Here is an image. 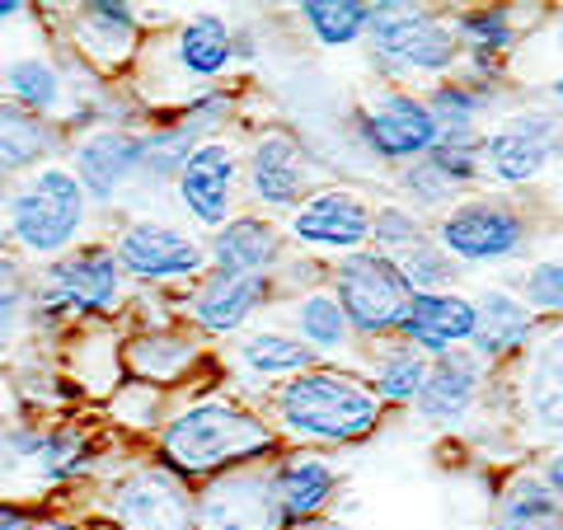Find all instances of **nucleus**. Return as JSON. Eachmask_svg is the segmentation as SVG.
Here are the masks:
<instances>
[{"mask_svg":"<svg viewBox=\"0 0 563 530\" xmlns=\"http://www.w3.org/2000/svg\"><path fill=\"white\" fill-rule=\"evenodd\" d=\"M366 66L376 85H437L461 70L465 52L455 43L451 14H437L413 0H372V24H366Z\"/></svg>","mask_w":563,"mask_h":530,"instance_id":"nucleus-3","label":"nucleus"},{"mask_svg":"<svg viewBox=\"0 0 563 530\" xmlns=\"http://www.w3.org/2000/svg\"><path fill=\"white\" fill-rule=\"evenodd\" d=\"M550 52H554V62L563 70V14H554V20H550Z\"/></svg>","mask_w":563,"mask_h":530,"instance_id":"nucleus-45","label":"nucleus"},{"mask_svg":"<svg viewBox=\"0 0 563 530\" xmlns=\"http://www.w3.org/2000/svg\"><path fill=\"white\" fill-rule=\"evenodd\" d=\"M451 29L455 43H461L465 62H493L512 70V57L526 43V20L517 14V5H465L451 10Z\"/></svg>","mask_w":563,"mask_h":530,"instance_id":"nucleus-27","label":"nucleus"},{"mask_svg":"<svg viewBox=\"0 0 563 530\" xmlns=\"http://www.w3.org/2000/svg\"><path fill=\"white\" fill-rule=\"evenodd\" d=\"M33 465L43 470V479H66V474L85 470V437L76 428L43 432V446L33 455Z\"/></svg>","mask_w":563,"mask_h":530,"instance_id":"nucleus-41","label":"nucleus"},{"mask_svg":"<svg viewBox=\"0 0 563 530\" xmlns=\"http://www.w3.org/2000/svg\"><path fill=\"white\" fill-rule=\"evenodd\" d=\"M536 474L544 479V488L554 493V498L563 503V446H550L540 455V465H536Z\"/></svg>","mask_w":563,"mask_h":530,"instance_id":"nucleus-43","label":"nucleus"},{"mask_svg":"<svg viewBox=\"0 0 563 530\" xmlns=\"http://www.w3.org/2000/svg\"><path fill=\"white\" fill-rule=\"evenodd\" d=\"M14 14H24L20 0H0V20H14Z\"/></svg>","mask_w":563,"mask_h":530,"instance_id":"nucleus-48","label":"nucleus"},{"mask_svg":"<svg viewBox=\"0 0 563 530\" xmlns=\"http://www.w3.org/2000/svg\"><path fill=\"white\" fill-rule=\"evenodd\" d=\"M488 530H563V503L554 498L536 470H517L498 488Z\"/></svg>","mask_w":563,"mask_h":530,"instance_id":"nucleus-31","label":"nucleus"},{"mask_svg":"<svg viewBox=\"0 0 563 530\" xmlns=\"http://www.w3.org/2000/svg\"><path fill=\"white\" fill-rule=\"evenodd\" d=\"M474 333V306L470 291H437V296H413L409 314L399 324V339L422 357H446L455 347H470Z\"/></svg>","mask_w":563,"mask_h":530,"instance_id":"nucleus-23","label":"nucleus"},{"mask_svg":"<svg viewBox=\"0 0 563 530\" xmlns=\"http://www.w3.org/2000/svg\"><path fill=\"white\" fill-rule=\"evenodd\" d=\"M122 362L132 366V376H136V380L169 390V385H179L188 371L202 362V347L192 343L188 333L161 324V329H141V333H132L128 347H122Z\"/></svg>","mask_w":563,"mask_h":530,"instance_id":"nucleus-29","label":"nucleus"},{"mask_svg":"<svg viewBox=\"0 0 563 530\" xmlns=\"http://www.w3.org/2000/svg\"><path fill=\"white\" fill-rule=\"evenodd\" d=\"M5 90L14 99V109L38 118V113H52L66 99V80L47 57H20V62H10V70H5Z\"/></svg>","mask_w":563,"mask_h":530,"instance_id":"nucleus-36","label":"nucleus"},{"mask_svg":"<svg viewBox=\"0 0 563 530\" xmlns=\"http://www.w3.org/2000/svg\"><path fill=\"white\" fill-rule=\"evenodd\" d=\"M352 132H357L362 151L376 165L404 169L422 161L437 146V122L422 103V90H404V85H376L357 109H352Z\"/></svg>","mask_w":563,"mask_h":530,"instance_id":"nucleus-8","label":"nucleus"},{"mask_svg":"<svg viewBox=\"0 0 563 530\" xmlns=\"http://www.w3.org/2000/svg\"><path fill=\"white\" fill-rule=\"evenodd\" d=\"M24 300H29L24 268H20V263H14V258L0 254V339H10V333L20 329Z\"/></svg>","mask_w":563,"mask_h":530,"instance_id":"nucleus-42","label":"nucleus"},{"mask_svg":"<svg viewBox=\"0 0 563 530\" xmlns=\"http://www.w3.org/2000/svg\"><path fill=\"white\" fill-rule=\"evenodd\" d=\"M329 291L339 300V310L347 314L357 347L380 343V339H399V324L413 306V291H409V281H404L399 263L376 250L329 263Z\"/></svg>","mask_w":563,"mask_h":530,"instance_id":"nucleus-6","label":"nucleus"},{"mask_svg":"<svg viewBox=\"0 0 563 530\" xmlns=\"http://www.w3.org/2000/svg\"><path fill=\"white\" fill-rule=\"evenodd\" d=\"M263 418L282 441L310 451H343L372 441L385 422V404L347 362H314L301 376L263 395Z\"/></svg>","mask_w":563,"mask_h":530,"instance_id":"nucleus-1","label":"nucleus"},{"mask_svg":"<svg viewBox=\"0 0 563 530\" xmlns=\"http://www.w3.org/2000/svg\"><path fill=\"white\" fill-rule=\"evenodd\" d=\"M24 530H80V526L66 521V517H47V521H29Z\"/></svg>","mask_w":563,"mask_h":530,"instance_id":"nucleus-46","label":"nucleus"},{"mask_svg":"<svg viewBox=\"0 0 563 530\" xmlns=\"http://www.w3.org/2000/svg\"><path fill=\"white\" fill-rule=\"evenodd\" d=\"M287 333L301 343L314 362H357V339H352V324L347 314L339 310L329 287H314V291H301L287 300Z\"/></svg>","mask_w":563,"mask_h":530,"instance_id":"nucleus-24","label":"nucleus"},{"mask_svg":"<svg viewBox=\"0 0 563 530\" xmlns=\"http://www.w3.org/2000/svg\"><path fill=\"white\" fill-rule=\"evenodd\" d=\"M422 240H432V221H422L413 207H404L399 198L372 207V250L376 254L399 263L404 254H413Z\"/></svg>","mask_w":563,"mask_h":530,"instance_id":"nucleus-37","label":"nucleus"},{"mask_svg":"<svg viewBox=\"0 0 563 530\" xmlns=\"http://www.w3.org/2000/svg\"><path fill=\"white\" fill-rule=\"evenodd\" d=\"M399 273L409 281L413 296H437V291H461V281L470 277L437 240H422L413 254L399 258Z\"/></svg>","mask_w":563,"mask_h":530,"instance_id":"nucleus-38","label":"nucleus"},{"mask_svg":"<svg viewBox=\"0 0 563 530\" xmlns=\"http://www.w3.org/2000/svg\"><path fill=\"white\" fill-rule=\"evenodd\" d=\"M474 306V333H470V352L479 357L488 371L503 362H521L531 343L540 339V320L526 310V300L517 296V287H498V281H484V287L470 291Z\"/></svg>","mask_w":563,"mask_h":530,"instance_id":"nucleus-18","label":"nucleus"},{"mask_svg":"<svg viewBox=\"0 0 563 530\" xmlns=\"http://www.w3.org/2000/svg\"><path fill=\"white\" fill-rule=\"evenodd\" d=\"M362 380L376 390V399L390 409H413V399L422 390V376H428V357L413 352L404 339H380V343H362L357 347V362Z\"/></svg>","mask_w":563,"mask_h":530,"instance_id":"nucleus-26","label":"nucleus"},{"mask_svg":"<svg viewBox=\"0 0 563 530\" xmlns=\"http://www.w3.org/2000/svg\"><path fill=\"white\" fill-rule=\"evenodd\" d=\"M484 395H488V366L470 347H455L446 357L428 362V376H422V390L409 413L432 432H455L479 413Z\"/></svg>","mask_w":563,"mask_h":530,"instance_id":"nucleus-17","label":"nucleus"},{"mask_svg":"<svg viewBox=\"0 0 563 530\" xmlns=\"http://www.w3.org/2000/svg\"><path fill=\"white\" fill-rule=\"evenodd\" d=\"M85 530H118V526H113V521H90Z\"/></svg>","mask_w":563,"mask_h":530,"instance_id":"nucleus-50","label":"nucleus"},{"mask_svg":"<svg viewBox=\"0 0 563 530\" xmlns=\"http://www.w3.org/2000/svg\"><path fill=\"white\" fill-rule=\"evenodd\" d=\"M395 188H399V202L413 207L422 221H437L442 211H451L461 198H470V192L451 179V174L432 161V155H422V161L395 169Z\"/></svg>","mask_w":563,"mask_h":530,"instance_id":"nucleus-34","label":"nucleus"},{"mask_svg":"<svg viewBox=\"0 0 563 530\" xmlns=\"http://www.w3.org/2000/svg\"><path fill=\"white\" fill-rule=\"evenodd\" d=\"M76 47L99 66H122L136 57L141 43V14L132 5H118V0H90V5H76Z\"/></svg>","mask_w":563,"mask_h":530,"instance_id":"nucleus-28","label":"nucleus"},{"mask_svg":"<svg viewBox=\"0 0 563 530\" xmlns=\"http://www.w3.org/2000/svg\"><path fill=\"white\" fill-rule=\"evenodd\" d=\"M192 526L198 530H287L273 493V470L250 465L207 479L192 493Z\"/></svg>","mask_w":563,"mask_h":530,"instance_id":"nucleus-13","label":"nucleus"},{"mask_svg":"<svg viewBox=\"0 0 563 530\" xmlns=\"http://www.w3.org/2000/svg\"><path fill=\"white\" fill-rule=\"evenodd\" d=\"M287 530H339V526L324 517V521H301V526H287Z\"/></svg>","mask_w":563,"mask_h":530,"instance_id":"nucleus-49","label":"nucleus"},{"mask_svg":"<svg viewBox=\"0 0 563 530\" xmlns=\"http://www.w3.org/2000/svg\"><path fill=\"white\" fill-rule=\"evenodd\" d=\"M372 198L357 184H320L282 221V235L306 258H347L372 250Z\"/></svg>","mask_w":563,"mask_h":530,"instance_id":"nucleus-7","label":"nucleus"},{"mask_svg":"<svg viewBox=\"0 0 563 530\" xmlns=\"http://www.w3.org/2000/svg\"><path fill=\"white\" fill-rule=\"evenodd\" d=\"M169 57L179 66V76L192 80L198 90L217 85L225 70L235 66V43H231V20L225 14H192L174 29Z\"/></svg>","mask_w":563,"mask_h":530,"instance_id":"nucleus-25","label":"nucleus"},{"mask_svg":"<svg viewBox=\"0 0 563 530\" xmlns=\"http://www.w3.org/2000/svg\"><path fill=\"white\" fill-rule=\"evenodd\" d=\"M113 258H118L122 277L146 281V287L198 281L207 273V244L179 231V225H165V221H128L118 231Z\"/></svg>","mask_w":563,"mask_h":530,"instance_id":"nucleus-12","label":"nucleus"},{"mask_svg":"<svg viewBox=\"0 0 563 530\" xmlns=\"http://www.w3.org/2000/svg\"><path fill=\"white\" fill-rule=\"evenodd\" d=\"M244 192L258 207V217H291L314 188H320V169H314L306 141L291 128H258L244 146Z\"/></svg>","mask_w":563,"mask_h":530,"instance_id":"nucleus-9","label":"nucleus"},{"mask_svg":"<svg viewBox=\"0 0 563 530\" xmlns=\"http://www.w3.org/2000/svg\"><path fill=\"white\" fill-rule=\"evenodd\" d=\"M563 118L550 109H517L484 128L479 165L493 188H531L559 161Z\"/></svg>","mask_w":563,"mask_h":530,"instance_id":"nucleus-10","label":"nucleus"},{"mask_svg":"<svg viewBox=\"0 0 563 530\" xmlns=\"http://www.w3.org/2000/svg\"><path fill=\"white\" fill-rule=\"evenodd\" d=\"M296 20L310 33L314 47L347 52L366 43V24H372V0H301Z\"/></svg>","mask_w":563,"mask_h":530,"instance_id":"nucleus-32","label":"nucleus"},{"mask_svg":"<svg viewBox=\"0 0 563 530\" xmlns=\"http://www.w3.org/2000/svg\"><path fill=\"white\" fill-rule=\"evenodd\" d=\"M517 409L540 441H559L563 446V324L540 329V339L521 357Z\"/></svg>","mask_w":563,"mask_h":530,"instance_id":"nucleus-20","label":"nucleus"},{"mask_svg":"<svg viewBox=\"0 0 563 530\" xmlns=\"http://www.w3.org/2000/svg\"><path fill=\"white\" fill-rule=\"evenodd\" d=\"M291 244L282 235V225L258 211H235L221 231H211L207 240V268L217 273H254V277H277V268L287 263Z\"/></svg>","mask_w":563,"mask_h":530,"instance_id":"nucleus-22","label":"nucleus"},{"mask_svg":"<svg viewBox=\"0 0 563 530\" xmlns=\"http://www.w3.org/2000/svg\"><path fill=\"white\" fill-rule=\"evenodd\" d=\"M165 404H169V390L161 385H146V380H122L113 385V399H109V413L128 428H155L161 432L165 422Z\"/></svg>","mask_w":563,"mask_h":530,"instance_id":"nucleus-40","label":"nucleus"},{"mask_svg":"<svg viewBox=\"0 0 563 530\" xmlns=\"http://www.w3.org/2000/svg\"><path fill=\"white\" fill-rule=\"evenodd\" d=\"M24 526H29V517H24L20 507H10V503L0 507V530H24Z\"/></svg>","mask_w":563,"mask_h":530,"instance_id":"nucleus-44","label":"nucleus"},{"mask_svg":"<svg viewBox=\"0 0 563 530\" xmlns=\"http://www.w3.org/2000/svg\"><path fill=\"white\" fill-rule=\"evenodd\" d=\"M432 240L461 263V268H498L531 254V217L517 198L503 192H470L451 211L432 221Z\"/></svg>","mask_w":563,"mask_h":530,"instance_id":"nucleus-4","label":"nucleus"},{"mask_svg":"<svg viewBox=\"0 0 563 530\" xmlns=\"http://www.w3.org/2000/svg\"><path fill=\"white\" fill-rule=\"evenodd\" d=\"M109 521L118 530H198L192 526V488L161 461L136 465L113 488Z\"/></svg>","mask_w":563,"mask_h":530,"instance_id":"nucleus-16","label":"nucleus"},{"mask_svg":"<svg viewBox=\"0 0 563 530\" xmlns=\"http://www.w3.org/2000/svg\"><path fill=\"white\" fill-rule=\"evenodd\" d=\"M52 146H57V132H52L43 118H33V113L0 99V174H14V169L47 161Z\"/></svg>","mask_w":563,"mask_h":530,"instance_id":"nucleus-35","label":"nucleus"},{"mask_svg":"<svg viewBox=\"0 0 563 530\" xmlns=\"http://www.w3.org/2000/svg\"><path fill=\"white\" fill-rule=\"evenodd\" d=\"M141 169V132L132 128H90L70 151V174L85 188V198L113 207Z\"/></svg>","mask_w":563,"mask_h":530,"instance_id":"nucleus-21","label":"nucleus"},{"mask_svg":"<svg viewBox=\"0 0 563 530\" xmlns=\"http://www.w3.org/2000/svg\"><path fill=\"white\" fill-rule=\"evenodd\" d=\"M517 296L540 324L544 320L563 324V258H536L517 281Z\"/></svg>","mask_w":563,"mask_h":530,"instance_id":"nucleus-39","label":"nucleus"},{"mask_svg":"<svg viewBox=\"0 0 563 530\" xmlns=\"http://www.w3.org/2000/svg\"><path fill=\"white\" fill-rule=\"evenodd\" d=\"M122 287H128V277H122L109 244H80L47 268L38 310L43 320L52 314L57 320L62 314H113L122 306Z\"/></svg>","mask_w":563,"mask_h":530,"instance_id":"nucleus-11","label":"nucleus"},{"mask_svg":"<svg viewBox=\"0 0 563 530\" xmlns=\"http://www.w3.org/2000/svg\"><path fill=\"white\" fill-rule=\"evenodd\" d=\"M155 451H161V465L174 470L179 479L207 484L231 470L273 465L287 451V441L277 437V428L254 404H240L231 395H202L161 422Z\"/></svg>","mask_w":563,"mask_h":530,"instance_id":"nucleus-2","label":"nucleus"},{"mask_svg":"<svg viewBox=\"0 0 563 530\" xmlns=\"http://www.w3.org/2000/svg\"><path fill=\"white\" fill-rule=\"evenodd\" d=\"M544 90H550V99H554L559 109H563V70H554V76L544 80Z\"/></svg>","mask_w":563,"mask_h":530,"instance_id":"nucleus-47","label":"nucleus"},{"mask_svg":"<svg viewBox=\"0 0 563 530\" xmlns=\"http://www.w3.org/2000/svg\"><path fill=\"white\" fill-rule=\"evenodd\" d=\"M198 141H207V136L192 128V122H184V118L141 132V169H136V184H151V188L179 184V169H184V161L192 155Z\"/></svg>","mask_w":563,"mask_h":530,"instance_id":"nucleus-33","label":"nucleus"},{"mask_svg":"<svg viewBox=\"0 0 563 530\" xmlns=\"http://www.w3.org/2000/svg\"><path fill=\"white\" fill-rule=\"evenodd\" d=\"M231 357H235V366L244 371V376L263 385V395H268L273 385L301 376V371L314 366V357L291 339L287 329H244L235 339V347H231Z\"/></svg>","mask_w":563,"mask_h":530,"instance_id":"nucleus-30","label":"nucleus"},{"mask_svg":"<svg viewBox=\"0 0 563 530\" xmlns=\"http://www.w3.org/2000/svg\"><path fill=\"white\" fill-rule=\"evenodd\" d=\"M240 179H244L240 151L225 136H207V141L192 146V155L184 161L174 192H179V207L188 211L192 225H202V231H221V225L235 217V207H240Z\"/></svg>","mask_w":563,"mask_h":530,"instance_id":"nucleus-14","label":"nucleus"},{"mask_svg":"<svg viewBox=\"0 0 563 530\" xmlns=\"http://www.w3.org/2000/svg\"><path fill=\"white\" fill-rule=\"evenodd\" d=\"M273 300H277L273 277L207 268L188 291V320L198 333H207V339H235V333L250 329Z\"/></svg>","mask_w":563,"mask_h":530,"instance_id":"nucleus-15","label":"nucleus"},{"mask_svg":"<svg viewBox=\"0 0 563 530\" xmlns=\"http://www.w3.org/2000/svg\"><path fill=\"white\" fill-rule=\"evenodd\" d=\"M273 470V493L282 507V521L301 526V521H324L343 488V470L333 465L329 451H310V446H287L268 465Z\"/></svg>","mask_w":563,"mask_h":530,"instance_id":"nucleus-19","label":"nucleus"},{"mask_svg":"<svg viewBox=\"0 0 563 530\" xmlns=\"http://www.w3.org/2000/svg\"><path fill=\"white\" fill-rule=\"evenodd\" d=\"M85 217H90V198L76 184V174L62 165H43L10 192L5 235H14L38 258H62L80 240Z\"/></svg>","mask_w":563,"mask_h":530,"instance_id":"nucleus-5","label":"nucleus"}]
</instances>
